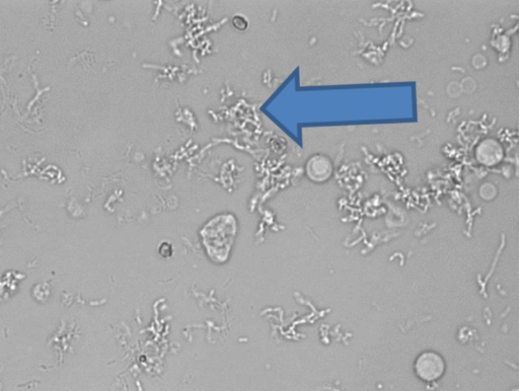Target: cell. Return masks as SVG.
Here are the masks:
<instances>
[{
    "label": "cell",
    "mask_w": 519,
    "mask_h": 391,
    "mask_svg": "<svg viewBox=\"0 0 519 391\" xmlns=\"http://www.w3.org/2000/svg\"><path fill=\"white\" fill-rule=\"evenodd\" d=\"M238 233V222L231 214L212 218L201 231L203 247L207 256L216 264L229 260Z\"/></svg>",
    "instance_id": "cell-1"
},
{
    "label": "cell",
    "mask_w": 519,
    "mask_h": 391,
    "mask_svg": "<svg viewBox=\"0 0 519 391\" xmlns=\"http://www.w3.org/2000/svg\"><path fill=\"white\" fill-rule=\"evenodd\" d=\"M445 370V360L437 353L427 351L422 353L415 362V371L424 381H434L443 376Z\"/></svg>",
    "instance_id": "cell-2"
},
{
    "label": "cell",
    "mask_w": 519,
    "mask_h": 391,
    "mask_svg": "<svg viewBox=\"0 0 519 391\" xmlns=\"http://www.w3.org/2000/svg\"><path fill=\"white\" fill-rule=\"evenodd\" d=\"M306 169L311 180L315 182H324L328 180L332 174V165H331V161L324 156H313L308 161Z\"/></svg>",
    "instance_id": "cell-3"
}]
</instances>
